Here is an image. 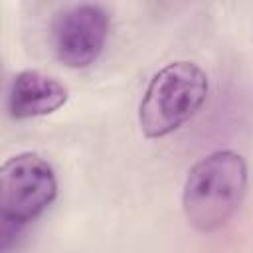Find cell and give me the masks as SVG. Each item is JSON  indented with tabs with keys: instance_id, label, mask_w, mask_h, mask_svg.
Segmentation results:
<instances>
[{
	"instance_id": "2",
	"label": "cell",
	"mask_w": 253,
	"mask_h": 253,
	"mask_svg": "<svg viewBox=\"0 0 253 253\" xmlns=\"http://www.w3.org/2000/svg\"><path fill=\"white\" fill-rule=\"evenodd\" d=\"M53 166L38 152H18L0 168V253H14L28 227L57 198Z\"/></svg>"
},
{
	"instance_id": "3",
	"label": "cell",
	"mask_w": 253,
	"mask_h": 253,
	"mask_svg": "<svg viewBox=\"0 0 253 253\" xmlns=\"http://www.w3.org/2000/svg\"><path fill=\"white\" fill-rule=\"evenodd\" d=\"M210 91L208 73L194 61L178 59L160 67L138 103V126L150 140L164 138L192 121Z\"/></svg>"
},
{
	"instance_id": "4",
	"label": "cell",
	"mask_w": 253,
	"mask_h": 253,
	"mask_svg": "<svg viewBox=\"0 0 253 253\" xmlns=\"http://www.w3.org/2000/svg\"><path fill=\"white\" fill-rule=\"evenodd\" d=\"M109 32L111 16L101 4H69L51 20V49L65 67L87 69L105 51Z\"/></svg>"
},
{
	"instance_id": "5",
	"label": "cell",
	"mask_w": 253,
	"mask_h": 253,
	"mask_svg": "<svg viewBox=\"0 0 253 253\" xmlns=\"http://www.w3.org/2000/svg\"><path fill=\"white\" fill-rule=\"evenodd\" d=\"M69 99V89L57 77L40 69L18 71L6 91V111L14 121H28L59 111Z\"/></svg>"
},
{
	"instance_id": "1",
	"label": "cell",
	"mask_w": 253,
	"mask_h": 253,
	"mask_svg": "<svg viewBox=\"0 0 253 253\" xmlns=\"http://www.w3.org/2000/svg\"><path fill=\"white\" fill-rule=\"evenodd\" d=\"M249 186L247 160L229 148L200 158L184 180L182 211L192 229L213 233L241 208Z\"/></svg>"
}]
</instances>
